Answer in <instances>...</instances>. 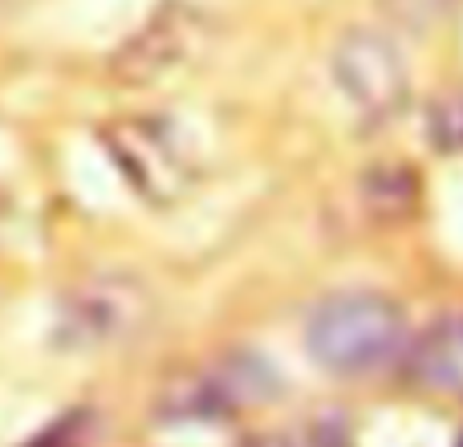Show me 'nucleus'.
I'll return each mask as SVG.
<instances>
[{"label": "nucleus", "instance_id": "8", "mask_svg": "<svg viewBox=\"0 0 463 447\" xmlns=\"http://www.w3.org/2000/svg\"><path fill=\"white\" fill-rule=\"evenodd\" d=\"M378 5H383V13L391 16L394 24H402V29H411V33H427V29H435V24L451 21L459 0H378Z\"/></svg>", "mask_w": 463, "mask_h": 447}, {"label": "nucleus", "instance_id": "10", "mask_svg": "<svg viewBox=\"0 0 463 447\" xmlns=\"http://www.w3.org/2000/svg\"><path fill=\"white\" fill-rule=\"evenodd\" d=\"M313 447H354V443L342 423H321L317 432H313Z\"/></svg>", "mask_w": 463, "mask_h": 447}, {"label": "nucleus", "instance_id": "2", "mask_svg": "<svg viewBox=\"0 0 463 447\" xmlns=\"http://www.w3.org/2000/svg\"><path fill=\"white\" fill-rule=\"evenodd\" d=\"M151 318V293L135 277H86L57 301V342L70 350H106L130 342Z\"/></svg>", "mask_w": 463, "mask_h": 447}, {"label": "nucleus", "instance_id": "12", "mask_svg": "<svg viewBox=\"0 0 463 447\" xmlns=\"http://www.w3.org/2000/svg\"><path fill=\"white\" fill-rule=\"evenodd\" d=\"M459 447H463V443H459Z\"/></svg>", "mask_w": 463, "mask_h": 447}, {"label": "nucleus", "instance_id": "4", "mask_svg": "<svg viewBox=\"0 0 463 447\" xmlns=\"http://www.w3.org/2000/svg\"><path fill=\"white\" fill-rule=\"evenodd\" d=\"M208 13L195 5H184V0H171V5L155 8L151 21L135 37L122 41V49L110 62V73L122 86H155V81L179 73L184 65H192L208 49Z\"/></svg>", "mask_w": 463, "mask_h": 447}, {"label": "nucleus", "instance_id": "6", "mask_svg": "<svg viewBox=\"0 0 463 447\" xmlns=\"http://www.w3.org/2000/svg\"><path fill=\"white\" fill-rule=\"evenodd\" d=\"M272 391H277V378L260 358L228 354L216 366H200L171 378L159 399V411L167 419H220L269 399Z\"/></svg>", "mask_w": 463, "mask_h": 447}, {"label": "nucleus", "instance_id": "7", "mask_svg": "<svg viewBox=\"0 0 463 447\" xmlns=\"http://www.w3.org/2000/svg\"><path fill=\"white\" fill-rule=\"evenodd\" d=\"M358 208L378 228L411 224L423 208V179L411 163H374L358 179Z\"/></svg>", "mask_w": 463, "mask_h": 447}, {"label": "nucleus", "instance_id": "3", "mask_svg": "<svg viewBox=\"0 0 463 447\" xmlns=\"http://www.w3.org/2000/svg\"><path fill=\"white\" fill-rule=\"evenodd\" d=\"M106 155L130 187L151 204H175L192 187V155L163 119H114L102 127Z\"/></svg>", "mask_w": 463, "mask_h": 447}, {"label": "nucleus", "instance_id": "11", "mask_svg": "<svg viewBox=\"0 0 463 447\" xmlns=\"http://www.w3.org/2000/svg\"><path fill=\"white\" fill-rule=\"evenodd\" d=\"M248 447H293V443H288L285 435H260V440H252Z\"/></svg>", "mask_w": 463, "mask_h": 447}, {"label": "nucleus", "instance_id": "5", "mask_svg": "<svg viewBox=\"0 0 463 447\" xmlns=\"http://www.w3.org/2000/svg\"><path fill=\"white\" fill-rule=\"evenodd\" d=\"M329 65H334V81L345 94V102L366 122H386L399 110H407L411 73L391 37L374 29H350L334 45Z\"/></svg>", "mask_w": 463, "mask_h": 447}, {"label": "nucleus", "instance_id": "1", "mask_svg": "<svg viewBox=\"0 0 463 447\" xmlns=\"http://www.w3.org/2000/svg\"><path fill=\"white\" fill-rule=\"evenodd\" d=\"M313 362L334 375H370L391 366L407 346V318L391 297L342 293L313 309L305 326Z\"/></svg>", "mask_w": 463, "mask_h": 447}, {"label": "nucleus", "instance_id": "9", "mask_svg": "<svg viewBox=\"0 0 463 447\" xmlns=\"http://www.w3.org/2000/svg\"><path fill=\"white\" fill-rule=\"evenodd\" d=\"M427 138L443 155L463 151V94L443 98L439 106H431V114H427Z\"/></svg>", "mask_w": 463, "mask_h": 447}]
</instances>
